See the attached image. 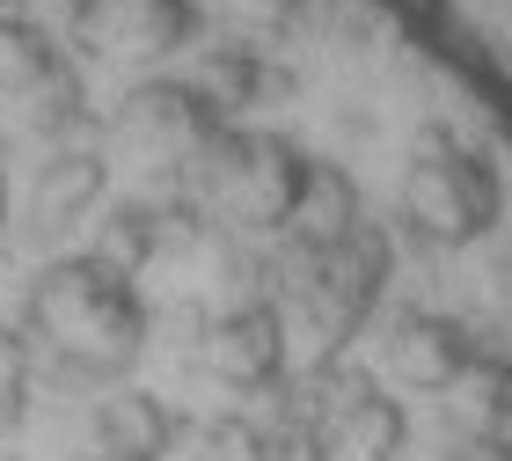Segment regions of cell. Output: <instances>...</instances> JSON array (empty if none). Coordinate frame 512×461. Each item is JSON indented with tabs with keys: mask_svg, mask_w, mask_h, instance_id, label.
<instances>
[{
	"mask_svg": "<svg viewBox=\"0 0 512 461\" xmlns=\"http://www.w3.org/2000/svg\"><path fill=\"white\" fill-rule=\"evenodd\" d=\"M22 337L81 381H125L147 352V308L103 257H52L22 293Z\"/></svg>",
	"mask_w": 512,
	"mask_h": 461,
	"instance_id": "obj_1",
	"label": "cell"
},
{
	"mask_svg": "<svg viewBox=\"0 0 512 461\" xmlns=\"http://www.w3.org/2000/svg\"><path fill=\"white\" fill-rule=\"evenodd\" d=\"M315 154L293 147L286 132H227L205 161V191L235 227H278L286 235L300 191H308Z\"/></svg>",
	"mask_w": 512,
	"mask_h": 461,
	"instance_id": "obj_4",
	"label": "cell"
},
{
	"mask_svg": "<svg viewBox=\"0 0 512 461\" xmlns=\"http://www.w3.org/2000/svg\"><path fill=\"white\" fill-rule=\"evenodd\" d=\"M198 30L191 0H74V37L96 59H169Z\"/></svg>",
	"mask_w": 512,
	"mask_h": 461,
	"instance_id": "obj_7",
	"label": "cell"
},
{
	"mask_svg": "<svg viewBox=\"0 0 512 461\" xmlns=\"http://www.w3.org/2000/svg\"><path fill=\"white\" fill-rule=\"evenodd\" d=\"M388 271H395V242H388L381 220H366L344 249H330V257H308V271H300V286H293L308 366H330V359L352 352V337L388 301Z\"/></svg>",
	"mask_w": 512,
	"mask_h": 461,
	"instance_id": "obj_3",
	"label": "cell"
},
{
	"mask_svg": "<svg viewBox=\"0 0 512 461\" xmlns=\"http://www.w3.org/2000/svg\"><path fill=\"white\" fill-rule=\"evenodd\" d=\"M169 220H183V213H161V205H147V198H125V205H110V213H103V235H96L88 257H103L110 271H125V279H132V271L176 235Z\"/></svg>",
	"mask_w": 512,
	"mask_h": 461,
	"instance_id": "obj_12",
	"label": "cell"
},
{
	"mask_svg": "<svg viewBox=\"0 0 512 461\" xmlns=\"http://www.w3.org/2000/svg\"><path fill=\"white\" fill-rule=\"evenodd\" d=\"M366 227V198H359V183L337 169V161H315L308 169V191H300L293 205V220H286V242H293V257L308 264V257H330V249H344Z\"/></svg>",
	"mask_w": 512,
	"mask_h": 461,
	"instance_id": "obj_9",
	"label": "cell"
},
{
	"mask_svg": "<svg viewBox=\"0 0 512 461\" xmlns=\"http://www.w3.org/2000/svg\"><path fill=\"white\" fill-rule=\"evenodd\" d=\"M205 96H213V110L227 118V110H242V103H256L264 96V59L249 52V44H227V52H213L205 59Z\"/></svg>",
	"mask_w": 512,
	"mask_h": 461,
	"instance_id": "obj_14",
	"label": "cell"
},
{
	"mask_svg": "<svg viewBox=\"0 0 512 461\" xmlns=\"http://www.w3.org/2000/svg\"><path fill=\"white\" fill-rule=\"evenodd\" d=\"M205 366L235 396H271L286 381V315L271 301H242L205 330Z\"/></svg>",
	"mask_w": 512,
	"mask_h": 461,
	"instance_id": "obj_8",
	"label": "cell"
},
{
	"mask_svg": "<svg viewBox=\"0 0 512 461\" xmlns=\"http://www.w3.org/2000/svg\"><path fill=\"white\" fill-rule=\"evenodd\" d=\"M395 213L425 249H476L505 220V176L491 154H476L461 140H425L403 161Z\"/></svg>",
	"mask_w": 512,
	"mask_h": 461,
	"instance_id": "obj_2",
	"label": "cell"
},
{
	"mask_svg": "<svg viewBox=\"0 0 512 461\" xmlns=\"http://www.w3.org/2000/svg\"><path fill=\"white\" fill-rule=\"evenodd\" d=\"M66 74V59H59V44L37 30V22H22V15H0V88L8 96H37L44 81H59Z\"/></svg>",
	"mask_w": 512,
	"mask_h": 461,
	"instance_id": "obj_13",
	"label": "cell"
},
{
	"mask_svg": "<svg viewBox=\"0 0 512 461\" xmlns=\"http://www.w3.org/2000/svg\"><path fill=\"white\" fill-rule=\"evenodd\" d=\"M103 183H110V161L96 147H66L44 161V176H37V227H74L81 213H96V198H103Z\"/></svg>",
	"mask_w": 512,
	"mask_h": 461,
	"instance_id": "obj_11",
	"label": "cell"
},
{
	"mask_svg": "<svg viewBox=\"0 0 512 461\" xmlns=\"http://www.w3.org/2000/svg\"><path fill=\"white\" fill-rule=\"evenodd\" d=\"M0 220H8V176H0Z\"/></svg>",
	"mask_w": 512,
	"mask_h": 461,
	"instance_id": "obj_15",
	"label": "cell"
},
{
	"mask_svg": "<svg viewBox=\"0 0 512 461\" xmlns=\"http://www.w3.org/2000/svg\"><path fill=\"white\" fill-rule=\"evenodd\" d=\"M110 140L147 169H205L227 140V118L198 81H139L110 118Z\"/></svg>",
	"mask_w": 512,
	"mask_h": 461,
	"instance_id": "obj_5",
	"label": "cell"
},
{
	"mask_svg": "<svg viewBox=\"0 0 512 461\" xmlns=\"http://www.w3.org/2000/svg\"><path fill=\"white\" fill-rule=\"evenodd\" d=\"M483 337L476 322H461L447 308H403L388 322V374L410 388V396H447V388L483 359Z\"/></svg>",
	"mask_w": 512,
	"mask_h": 461,
	"instance_id": "obj_6",
	"label": "cell"
},
{
	"mask_svg": "<svg viewBox=\"0 0 512 461\" xmlns=\"http://www.w3.org/2000/svg\"><path fill=\"white\" fill-rule=\"evenodd\" d=\"M88 425H96V461H161L176 440V410L147 388H103Z\"/></svg>",
	"mask_w": 512,
	"mask_h": 461,
	"instance_id": "obj_10",
	"label": "cell"
}]
</instances>
